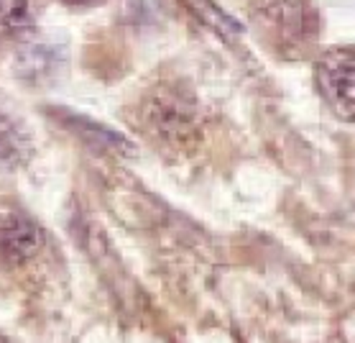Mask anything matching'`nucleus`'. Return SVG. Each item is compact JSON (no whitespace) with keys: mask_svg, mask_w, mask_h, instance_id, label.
<instances>
[{"mask_svg":"<svg viewBox=\"0 0 355 343\" xmlns=\"http://www.w3.org/2000/svg\"><path fill=\"white\" fill-rule=\"evenodd\" d=\"M317 85L327 106L350 121L353 118V47H332L317 62Z\"/></svg>","mask_w":355,"mask_h":343,"instance_id":"f257e3e1","label":"nucleus"},{"mask_svg":"<svg viewBox=\"0 0 355 343\" xmlns=\"http://www.w3.org/2000/svg\"><path fill=\"white\" fill-rule=\"evenodd\" d=\"M44 246V233L36 223L16 210L0 212V253L13 264L33 259Z\"/></svg>","mask_w":355,"mask_h":343,"instance_id":"f03ea898","label":"nucleus"},{"mask_svg":"<svg viewBox=\"0 0 355 343\" xmlns=\"http://www.w3.org/2000/svg\"><path fill=\"white\" fill-rule=\"evenodd\" d=\"M261 16L266 24V31H271L276 39H302L307 28V13L302 0H263Z\"/></svg>","mask_w":355,"mask_h":343,"instance_id":"7ed1b4c3","label":"nucleus"},{"mask_svg":"<svg viewBox=\"0 0 355 343\" xmlns=\"http://www.w3.org/2000/svg\"><path fill=\"white\" fill-rule=\"evenodd\" d=\"M31 133L21 118L0 108V169H16L31 156Z\"/></svg>","mask_w":355,"mask_h":343,"instance_id":"20e7f679","label":"nucleus"},{"mask_svg":"<svg viewBox=\"0 0 355 343\" xmlns=\"http://www.w3.org/2000/svg\"><path fill=\"white\" fill-rule=\"evenodd\" d=\"M31 26L28 0H0V39L21 33Z\"/></svg>","mask_w":355,"mask_h":343,"instance_id":"39448f33","label":"nucleus"},{"mask_svg":"<svg viewBox=\"0 0 355 343\" xmlns=\"http://www.w3.org/2000/svg\"><path fill=\"white\" fill-rule=\"evenodd\" d=\"M62 6H69V8H97V6H103L107 0H57Z\"/></svg>","mask_w":355,"mask_h":343,"instance_id":"423d86ee","label":"nucleus"}]
</instances>
